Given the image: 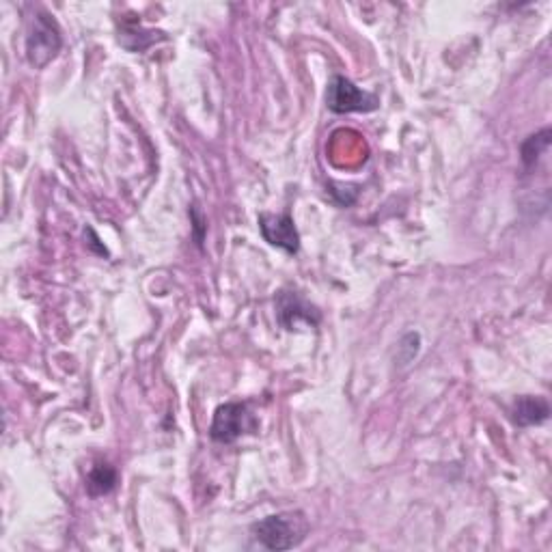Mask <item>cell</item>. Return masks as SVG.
Listing matches in <instances>:
<instances>
[{
    "instance_id": "cell-1",
    "label": "cell",
    "mask_w": 552,
    "mask_h": 552,
    "mask_svg": "<svg viewBox=\"0 0 552 552\" xmlns=\"http://www.w3.org/2000/svg\"><path fill=\"white\" fill-rule=\"evenodd\" d=\"M309 533L305 514H276L253 524V537L259 546L268 550H289L302 544Z\"/></svg>"
},
{
    "instance_id": "cell-2",
    "label": "cell",
    "mask_w": 552,
    "mask_h": 552,
    "mask_svg": "<svg viewBox=\"0 0 552 552\" xmlns=\"http://www.w3.org/2000/svg\"><path fill=\"white\" fill-rule=\"evenodd\" d=\"M63 37L59 24L46 11H37L26 35V59L35 69H44L61 52Z\"/></svg>"
},
{
    "instance_id": "cell-3",
    "label": "cell",
    "mask_w": 552,
    "mask_h": 552,
    "mask_svg": "<svg viewBox=\"0 0 552 552\" xmlns=\"http://www.w3.org/2000/svg\"><path fill=\"white\" fill-rule=\"evenodd\" d=\"M257 430V419L251 412V406L242 402H229L218 406L210 425V436L216 443H233L244 434H253Z\"/></svg>"
},
{
    "instance_id": "cell-4",
    "label": "cell",
    "mask_w": 552,
    "mask_h": 552,
    "mask_svg": "<svg viewBox=\"0 0 552 552\" xmlns=\"http://www.w3.org/2000/svg\"><path fill=\"white\" fill-rule=\"evenodd\" d=\"M326 104L333 113L348 115V113H371V110L378 108L380 102L374 93L358 89L350 78L333 76L328 82Z\"/></svg>"
},
{
    "instance_id": "cell-5",
    "label": "cell",
    "mask_w": 552,
    "mask_h": 552,
    "mask_svg": "<svg viewBox=\"0 0 552 552\" xmlns=\"http://www.w3.org/2000/svg\"><path fill=\"white\" fill-rule=\"evenodd\" d=\"M259 231L270 246L281 248L285 253H298L300 236L289 214H259Z\"/></svg>"
},
{
    "instance_id": "cell-6",
    "label": "cell",
    "mask_w": 552,
    "mask_h": 552,
    "mask_svg": "<svg viewBox=\"0 0 552 552\" xmlns=\"http://www.w3.org/2000/svg\"><path fill=\"white\" fill-rule=\"evenodd\" d=\"M276 313H279V322L287 328L294 330L298 322H307L315 326L320 322V313L315 307H311L305 298H300L296 292H281L279 300H276Z\"/></svg>"
},
{
    "instance_id": "cell-7",
    "label": "cell",
    "mask_w": 552,
    "mask_h": 552,
    "mask_svg": "<svg viewBox=\"0 0 552 552\" xmlns=\"http://www.w3.org/2000/svg\"><path fill=\"white\" fill-rule=\"evenodd\" d=\"M548 417H550V406L544 397L524 395V397H518L512 406V419L520 427L540 425Z\"/></svg>"
},
{
    "instance_id": "cell-8",
    "label": "cell",
    "mask_w": 552,
    "mask_h": 552,
    "mask_svg": "<svg viewBox=\"0 0 552 552\" xmlns=\"http://www.w3.org/2000/svg\"><path fill=\"white\" fill-rule=\"evenodd\" d=\"M117 486V471L110 464H95L91 468V473L87 477V492L89 496H104L108 492H113Z\"/></svg>"
},
{
    "instance_id": "cell-9",
    "label": "cell",
    "mask_w": 552,
    "mask_h": 552,
    "mask_svg": "<svg viewBox=\"0 0 552 552\" xmlns=\"http://www.w3.org/2000/svg\"><path fill=\"white\" fill-rule=\"evenodd\" d=\"M550 136H552L550 128H544V130H540L537 134H531L527 138V141L522 143L520 158H522L524 167L531 169V167H535L537 162H540V158L546 154L548 147H550Z\"/></svg>"
}]
</instances>
